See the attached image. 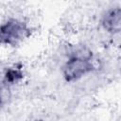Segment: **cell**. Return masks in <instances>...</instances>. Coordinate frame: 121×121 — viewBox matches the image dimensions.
Listing matches in <instances>:
<instances>
[{
    "instance_id": "3",
    "label": "cell",
    "mask_w": 121,
    "mask_h": 121,
    "mask_svg": "<svg viewBox=\"0 0 121 121\" xmlns=\"http://www.w3.org/2000/svg\"><path fill=\"white\" fill-rule=\"evenodd\" d=\"M102 26L110 33H117L121 31V8H113L109 9L102 18Z\"/></svg>"
},
{
    "instance_id": "2",
    "label": "cell",
    "mask_w": 121,
    "mask_h": 121,
    "mask_svg": "<svg viewBox=\"0 0 121 121\" xmlns=\"http://www.w3.org/2000/svg\"><path fill=\"white\" fill-rule=\"evenodd\" d=\"M31 34L27 25L17 19H9L1 26L0 38L3 44L16 46Z\"/></svg>"
},
{
    "instance_id": "1",
    "label": "cell",
    "mask_w": 121,
    "mask_h": 121,
    "mask_svg": "<svg viewBox=\"0 0 121 121\" xmlns=\"http://www.w3.org/2000/svg\"><path fill=\"white\" fill-rule=\"evenodd\" d=\"M95 70V64L90 52L84 53L78 51L65 62L62 68L63 78L66 81L71 82L79 79L83 76Z\"/></svg>"
},
{
    "instance_id": "4",
    "label": "cell",
    "mask_w": 121,
    "mask_h": 121,
    "mask_svg": "<svg viewBox=\"0 0 121 121\" xmlns=\"http://www.w3.org/2000/svg\"><path fill=\"white\" fill-rule=\"evenodd\" d=\"M24 78V74L19 68H9L5 73V81L9 84H14Z\"/></svg>"
}]
</instances>
